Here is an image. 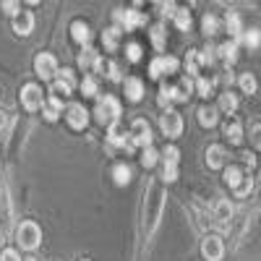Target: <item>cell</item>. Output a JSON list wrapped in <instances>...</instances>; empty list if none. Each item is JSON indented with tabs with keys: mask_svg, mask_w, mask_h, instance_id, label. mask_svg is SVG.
Wrapping results in <instances>:
<instances>
[{
	"mask_svg": "<svg viewBox=\"0 0 261 261\" xmlns=\"http://www.w3.org/2000/svg\"><path fill=\"white\" fill-rule=\"evenodd\" d=\"M16 243L24 251H37L39 243H42V227L32 220H24L16 227Z\"/></svg>",
	"mask_w": 261,
	"mask_h": 261,
	"instance_id": "1",
	"label": "cell"
},
{
	"mask_svg": "<svg viewBox=\"0 0 261 261\" xmlns=\"http://www.w3.org/2000/svg\"><path fill=\"white\" fill-rule=\"evenodd\" d=\"M120 113H123V107H120V99L115 97H99L97 99V107H94V115L99 123H113V120H120Z\"/></svg>",
	"mask_w": 261,
	"mask_h": 261,
	"instance_id": "2",
	"label": "cell"
},
{
	"mask_svg": "<svg viewBox=\"0 0 261 261\" xmlns=\"http://www.w3.org/2000/svg\"><path fill=\"white\" fill-rule=\"evenodd\" d=\"M113 18H115V24H118L120 32H134V29H139V27L146 24V16L141 11H136V8H125V11L118 8L113 13Z\"/></svg>",
	"mask_w": 261,
	"mask_h": 261,
	"instance_id": "3",
	"label": "cell"
},
{
	"mask_svg": "<svg viewBox=\"0 0 261 261\" xmlns=\"http://www.w3.org/2000/svg\"><path fill=\"white\" fill-rule=\"evenodd\" d=\"M151 141H154V136H151V125L144 118H136L134 123H130V128H128V144L136 149V146H151Z\"/></svg>",
	"mask_w": 261,
	"mask_h": 261,
	"instance_id": "4",
	"label": "cell"
},
{
	"mask_svg": "<svg viewBox=\"0 0 261 261\" xmlns=\"http://www.w3.org/2000/svg\"><path fill=\"white\" fill-rule=\"evenodd\" d=\"M178 68H180V60L175 55H157L149 63V76L162 79V76H170V73H178Z\"/></svg>",
	"mask_w": 261,
	"mask_h": 261,
	"instance_id": "5",
	"label": "cell"
},
{
	"mask_svg": "<svg viewBox=\"0 0 261 261\" xmlns=\"http://www.w3.org/2000/svg\"><path fill=\"white\" fill-rule=\"evenodd\" d=\"M42 102H45V94H42V86L39 84H27L21 89V105H24L27 113H37Z\"/></svg>",
	"mask_w": 261,
	"mask_h": 261,
	"instance_id": "6",
	"label": "cell"
},
{
	"mask_svg": "<svg viewBox=\"0 0 261 261\" xmlns=\"http://www.w3.org/2000/svg\"><path fill=\"white\" fill-rule=\"evenodd\" d=\"M34 73H37L42 81H50V79L58 73V60H55V55L39 53V55L34 58Z\"/></svg>",
	"mask_w": 261,
	"mask_h": 261,
	"instance_id": "7",
	"label": "cell"
},
{
	"mask_svg": "<svg viewBox=\"0 0 261 261\" xmlns=\"http://www.w3.org/2000/svg\"><path fill=\"white\" fill-rule=\"evenodd\" d=\"M160 128L167 139H178L183 134V118L175 110H165V115L160 118Z\"/></svg>",
	"mask_w": 261,
	"mask_h": 261,
	"instance_id": "8",
	"label": "cell"
},
{
	"mask_svg": "<svg viewBox=\"0 0 261 261\" xmlns=\"http://www.w3.org/2000/svg\"><path fill=\"white\" fill-rule=\"evenodd\" d=\"M201 253H204L206 261H222V256H225L222 238L220 235H206L204 241H201Z\"/></svg>",
	"mask_w": 261,
	"mask_h": 261,
	"instance_id": "9",
	"label": "cell"
},
{
	"mask_svg": "<svg viewBox=\"0 0 261 261\" xmlns=\"http://www.w3.org/2000/svg\"><path fill=\"white\" fill-rule=\"evenodd\" d=\"M65 118H68V125H71L73 130H84L86 125H89V110H86L81 102L68 105V110H65Z\"/></svg>",
	"mask_w": 261,
	"mask_h": 261,
	"instance_id": "10",
	"label": "cell"
},
{
	"mask_svg": "<svg viewBox=\"0 0 261 261\" xmlns=\"http://www.w3.org/2000/svg\"><path fill=\"white\" fill-rule=\"evenodd\" d=\"M76 89V79H73V71L71 68H63V71H58V81L53 84V94L55 97H65V94H71Z\"/></svg>",
	"mask_w": 261,
	"mask_h": 261,
	"instance_id": "11",
	"label": "cell"
},
{
	"mask_svg": "<svg viewBox=\"0 0 261 261\" xmlns=\"http://www.w3.org/2000/svg\"><path fill=\"white\" fill-rule=\"evenodd\" d=\"M107 141H110L113 146H123L128 149V128L120 123V120H113V123H107Z\"/></svg>",
	"mask_w": 261,
	"mask_h": 261,
	"instance_id": "12",
	"label": "cell"
},
{
	"mask_svg": "<svg viewBox=\"0 0 261 261\" xmlns=\"http://www.w3.org/2000/svg\"><path fill=\"white\" fill-rule=\"evenodd\" d=\"M39 110H42V115H45V120H47V123H55V120L63 115V99H60V97H55V94H50L45 102H42Z\"/></svg>",
	"mask_w": 261,
	"mask_h": 261,
	"instance_id": "13",
	"label": "cell"
},
{
	"mask_svg": "<svg viewBox=\"0 0 261 261\" xmlns=\"http://www.w3.org/2000/svg\"><path fill=\"white\" fill-rule=\"evenodd\" d=\"M32 29H34V16L29 11H18L13 16V32L18 37H27V34H32Z\"/></svg>",
	"mask_w": 261,
	"mask_h": 261,
	"instance_id": "14",
	"label": "cell"
},
{
	"mask_svg": "<svg viewBox=\"0 0 261 261\" xmlns=\"http://www.w3.org/2000/svg\"><path fill=\"white\" fill-rule=\"evenodd\" d=\"M123 89H125V99L128 102H141L144 97V81L139 76H130L123 81Z\"/></svg>",
	"mask_w": 261,
	"mask_h": 261,
	"instance_id": "15",
	"label": "cell"
},
{
	"mask_svg": "<svg viewBox=\"0 0 261 261\" xmlns=\"http://www.w3.org/2000/svg\"><path fill=\"white\" fill-rule=\"evenodd\" d=\"M71 37H73V42H79L81 47H86L92 42V29H89V24L86 21H73L71 24Z\"/></svg>",
	"mask_w": 261,
	"mask_h": 261,
	"instance_id": "16",
	"label": "cell"
},
{
	"mask_svg": "<svg viewBox=\"0 0 261 261\" xmlns=\"http://www.w3.org/2000/svg\"><path fill=\"white\" fill-rule=\"evenodd\" d=\"M225 157H227V151H225V146H220V144H214V146L206 149V165H209L212 170L225 167Z\"/></svg>",
	"mask_w": 261,
	"mask_h": 261,
	"instance_id": "17",
	"label": "cell"
},
{
	"mask_svg": "<svg viewBox=\"0 0 261 261\" xmlns=\"http://www.w3.org/2000/svg\"><path fill=\"white\" fill-rule=\"evenodd\" d=\"M214 53L222 58V63H225V65H232V63L238 60V39H230V42H225V45H220V47H217Z\"/></svg>",
	"mask_w": 261,
	"mask_h": 261,
	"instance_id": "18",
	"label": "cell"
},
{
	"mask_svg": "<svg viewBox=\"0 0 261 261\" xmlns=\"http://www.w3.org/2000/svg\"><path fill=\"white\" fill-rule=\"evenodd\" d=\"M196 115H199V125L201 128H214L217 123H220V110H217V107H201Z\"/></svg>",
	"mask_w": 261,
	"mask_h": 261,
	"instance_id": "19",
	"label": "cell"
},
{
	"mask_svg": "<svg viewBox=\"0 0 261 261\" xmlns=\"http://www.w3.org/2000/svg\"><path fill=\"white\" fill-rule=\"evenodd\" d=\"M120 29L118 27H110V29H105V34H102V45H105V50H110V53H115L118 47H120Z\"/></svg>",
	"mask_w": 261,
	"mask_h": 261,
	"instance_id": "20",
	"label": "cell"
},
{
	"mask_svg": "<svg viewBox=\"0 0 261 261\" xmlns=\"http://www.w3.org/2000/svg\"><path fill=\"white\" fill-rule=\"evenodd\" d=\"M191 92H193V81H191V76L180 79L178 86H172V97H175V102H188Z\"/></svg>",
	"mask_w": 261,
	"mask_h": 261,
	"instance_id": "21",
	"label": "cell"
},
{
	"mask_svg": "<svg viewBox=\"0 0 261 261\" xmlns=\"http://www.w3.org/2000/svg\"><path fill=\"white\" fill-rule=\"evenodd\" d=\"M170 18H172V24H175L180 32H188V29H191V11H188V8L178 6V8H175V13H172Z\"/></svg>",
	"mask_w": 261,
	"mask_h": 261,
	"instance_id": "22",
	"label": "cell"
},
{
	"mask_svg": "<svg viewBox=\"0 0 261 261\" xmlns=\"http://www.w3.org/2000/svg\"><path fill=\"white\" fill-rule=\"evenodd\" d=\"M225 29H227V34L232 37V39H238L243 34V21H241V16L238 13H227L225 16Z\"/></svg>",
	"mask_w": 261,
	"mask_h": 261,
	"instance_id": "23",
	"label": "cell"
},
{
	"mask_svg": "<svg viewBox=\"0 0 261 261\" xmlns=\"http://www.w3.org/2000/svg\"><path fill=\"white\" fill-rule=\"evenodd\" d=\"M217 110H222V113L232 115V113L238 110V94H232L230 89L222 92V94H220V107H217Z\"/></svg>",
	"mask_w": 261,
	"mask_h": 261,
	"instance_id": "24",
	"label": "cell"
},
{
	"mask_svg": "<svg viewBox=\"0 0 261 261\" xmlns=\"http://www.w3.org/2000/svg\"><path fill=\"white\" fill-rule=\"evenodd\" d=\"M214 217H217V222H220V225H227V220L232 217V206H230L227 199H220L214 204Z\"/></svg>",
	"mask_w": 261,
	"mask_h": 261,
	"instance_id": "25",
	"label": "cell"
},
{
	"mask_svg": "<svg viewBox=\"0 0 261 261\" xmlns=\"http://www.w3.org/2000/svg\"><path fill=\"white\" fill-rule=\"evenodd\" d=\"M225 136H227L230 144H241V141H243V125L238 123V120H230V123L225 125Z\"/></svg>",
	"mask_w": 261,
	"mask_h": 261,
	"instance_id": "26",
	"label": "cell"
},
{
	"mask_svg": "<svg viewBox=\"0 0 261 261\" xmlns=\"http://www.w3.org/2000/svg\"><path fill=\"white\" fill-rule=\"evenodd\" d=\"M113 180H115V186H128L130 183V167L128 165H115L113 167Z\"/></svg>",
	"mask_w": 261,
	"mask_h": 261,
	"instance_id": "27",
	"label": "cell"
},
{
	"mask_svg": "<svg viewBox=\"0 0 261 261\" xmlns=\"http://www.w3.org/2000/svg\"><path fill=\"white\" fill-rule=\"evenodd\" d=\"M97 60H99V53L92 50V47H84L81 55H79V65H81V68H94Z\"/></svg>",
	"mask_w": 261,
	"mask_h": 261,
	"instance_id": "28",
	"label": "cell"
},
{
	"mask_svg": "<svg viewBox=\"0 0 261 261\" xmlns=\"http://www.w3.org/2000/svg\"><path fill=\"white\" fill-rule=\"evenodd\" d=\"M97 92H99L97 76H86V79L81 81V94H84V97H97Z\"/></svg>",
	"mask_w": 261,
	"mask_h": 261,
	"instance_id": "29",
	"label": "cell"
},
{
	"mask_svg": "<svg viewBox=\"0 0 261 261\" xmlns=\"http://www.w3.org/2000/svg\"><path fill=\"white\" fill-rule=\"evenodd\" d=\"M165 39H167L165 24H157V27H151V45H154L157 50H165Z\"/></svg>",
	"mask_w": 261,
	"mask_h": 261,
	"instance_id": "30",
	"label": "cell"
},
{
	"mask_svg": "<svg viewBox=\"0 0 261 261\" xmlns=\"http://www.w3.org/2000/svg\"><path fill=\"white\" fill-rule=\"evenodd\" d=\"M160 162V151L154 149V146H144V151H141V165L144 167H154Z\"/></svg>",
	"mask_w": 261,
	"mask_h": 261,
	"instance_id": "31",
	"label": "cell"
},
{
	"mask_svg": "<svg viewBox=\"0 0 261 261\" xmlns=\"http://www.w3.org/2000/svg\"><path fill=\"white\" fill-rule=\"evenodd\" d=\"M241 178H243V170H241V167H235V165L225 167V183H227L230 188H235L238 183H241Z\"/></svg>",
	"mask_w": 261,
	"mask_h": 261,
	"instance_id": "32",
	"label": "cell"
},
{
	"mask_svg": "<svg viewBox=\"0 0 261 261\" xmlns=\"http://www.w3.org/2000/svg\"><path fill=\"white\" fill-rule=\"evenodd\" d=\"M196 92H199V97L209 99L214 94V81L212 79H199V81H196Z\"/></svg>",
	"mask_w": 261,
	"mask_h": 261,
	"instance_id": "33",
	"label": "cell"
},
{
	"mask_svg": "<svg viewBox=\"0 0 261 261\" xmlns=\"http://www.w3.org/2000/svg\"><path fill=\"white\" fill-rule=\"evenodd\" d=\"M201 27H204V34H206V37H212V34L220 32V18H217V16H204Z\"/></svg>",
	"mask_w": 261,
	"mask_h": 261,
	"instance_id": "34",
	"label": "cell"
},
{
	"mask_svg": "<svg viewBox=\"0 0 261 261\" xmlns=\"http://www.w3.org/2000/svg\"><path fill=\"white\" fill-rule=\"evenodd\" d=\"M232 191H235V196H248V193L253 191V178H251V175H243L241 183H238Z\"/></svg>",
	"mask_w": 261,
	"mask_h": 261,
	"instance_id": "35",
	"label": "cell"
},
{
	"mask_svg": "<svg viewBox=\"0 0 261 261\" xmlns=\"http://www.w3.org/2000/svg\"><path fill=\"white\" fill-rule=\"evenodd\" d=\"M243 42H246V47H251V50H258V45H261V34H258V29L243 32Z\"/></svg>",
	"mask_w": 261,
	"mask_h": 261,
	"instance_id": "36",
	"label": "cell"
},
{
	"mask_svg": "<svg viewBox=\"0 0 261 261\" xmlns=\"http://www.w3.org/2000/svg\"><path fill=\"white\" fill-rule=\"evenodd\" d=\"M141 53H144V47L139 45V42H130V45L125 47V55H128L130 63H139L141 60Z\"/></svg>",
	"mask_w": 261,
	"mask_h": 261,
	"instance_id": "37",
	"label": "cell"
},
{
	"mask_svg": "<svg viewBox=\"0 0 261 261\" xmlns=\"http://www.w3.org/2000/svg\"><path fill=\"white\" fill-rule=\"evenodd\" d=\"M241 89L246 94H256V79H253V73H243L241 76Z\"/></svg>",
	"mask_w": 261,
	"mask_h": 261,
	"instance_id": "38",
	"label": "cell"
},
{
	"mask_svg": "<svg viewBox=\"0 0 261 261\" xmlns=\"http://www.w3.org/2000/svg\"><path fill=\"white\" fill-rule=\"evenodd\" d=\"M162 107H167L170 102H175V97H172V86H167V84H162L160 86V99H157Z\"/></svg>",
	"mask_w": 261,
	"mask_h": 261,
	"instance_id": "39",
	"label": "cell"
},
{
	"mask_svg": "<svg viewBox=\"0 0 261 261\" xmlns=\"http://www.w3.org/2000/svg\"><path fill=\"white\" fill-rule=\"evenodd\" d=\"M196 58H199V65H212L217 60V53H214V47H206L201 53H196Z\"/></svg>",
	"mask_w": 261,
	"mask_h": 261,
	"instance_id": "40",
	"label": "cell"
},
{
	"mask_svg": "<svg viewBox=\"0 0 261 261\" xmlns=\"http://www.w3.org/2000/svg\"><path fill=\"white\" fill-rule=\"evenodd\" d=\"M178 180V162H165V183Z\"/></svg>",
	"mask_w": 261,
	"mask_h": 261,
	"instance_id": "41",
	"label": "cell"
},
{
	"mask_svg": "<svg viewBox=\"0 0 261 261\" xmlns=\"http://www.w3.org/2000/svg\"><path fill=\"white\" fill-rule=\"evenodd\" d=\"M186 71H188V76L199 73V58H196V53H188L186 55Z\"/></svg>",
	"mask_w": 261,
	"mask_h": 261,
	"instance_id": "42",
	"label": "cell"
},
{
	"mask_svg": "<svg viewBox=\"0 0 261 261\" xmlns=\"http://www.w3.org/2000/svg\"><path fill=\"white\" fill-rule=\"evenodd\" d=\"M162 160H165V162H178V160H180V151H178V146H165V151H162Z\"/></svg>",
	"mask_w": 261,
	"mask_h": 261,
	"instance_id": "43",
	"label": "cell"
},
{
	"mask_svg": "<svg viewBox=\"0 0 261 261\" xmlns=\"http://www.w3.org/2000/svg\"><path fill=\"white\" fill-rule=\"evenodd\" d=\"M3 11H6L8 16H16V13L21 11V0H3Z\"/></svg>",
	"mask_w": 261,
	"mask_h": 261,
	"instance_id": "44",
	"label": "cell"
},
{
	"mask_svg": "<svg viewBox=\"0 0 261 261\" xmlns=\"http://www.w3.org/2000/svg\"><path fill=\"white\" fill-rule=\"evenodd\" d=\"M0 261H24V258H21V253L16 248H6L3 253H0Z\"/></svg>",
	"mask_w": 261,
	"mask_h": 261,
	"instance_id": "45",
	"label": "cell"
},
{
	"mask_svg": "<svg viewBox=\"0 0 261 261\" xmlns=\"http://www.w3.org/2000/svg\"><path fill=\"white\" fill-rule=\"evenodd\" d=\"M107 79H110V81H120V65L118 63L107 65Z\"/></svg>",
	"mask_w": 261,
	"mask_h": 261,
	"instance_id": "46",
	"label": "cell"
},
{
	"mask_svg": "<svg viewBox=\"0 0 261 261\" xmlns=\"http://www.w3.org/2000/svg\"><path fill=\"white\" fill-rule=\"evenodd\" d=\"M27 3H29V6H37V3H39V0H27Z\"/></svg>",
	"mask_w": 261,
	"mask_h": 261,
	"instance_id": "47",
	"label": "cell"
},
{
	"mask_svg": "<svg viewBox=\"0 0 261 261\" xmlns=\"http://www.w3.org/2000/svg\"><path fill=\"white\" fill-rule=\"evenodd\" d=\"M183 3H188V6H193V0H183Z\"/></svg>",
	"mask_w": 261,
	"mask_h": 261,
	"instance_id": "48",
	"label": "cell"
},
{
	"mask_svg": "<svg viewBox=\"0 0 261 261\" xmlns=\"http://www.w3.org/2000/svg\"><path fill=\"white\" fill-rule=\"evenodd\" d=\"M154 3H162V0H154Z\"/></svg>",
	"mask_w": 261,
	"mask_h": 261,
	"instance_id": "49",
	"label": "cell"
},
{
	"mask_svg": "<svg viewBox=\"0 0 261 261\" xmlns=\"http://www.w3.org/2000/svg\"><path fill=\"white\" fill-rule=\"evenodd\" d=\"M81 261H89V258H81Z\"/></svg>",
	"mask_w": 261,
	"mask_h": 261,
	"instance_id": "50",
	"label": "cell"
}]
</instances>
